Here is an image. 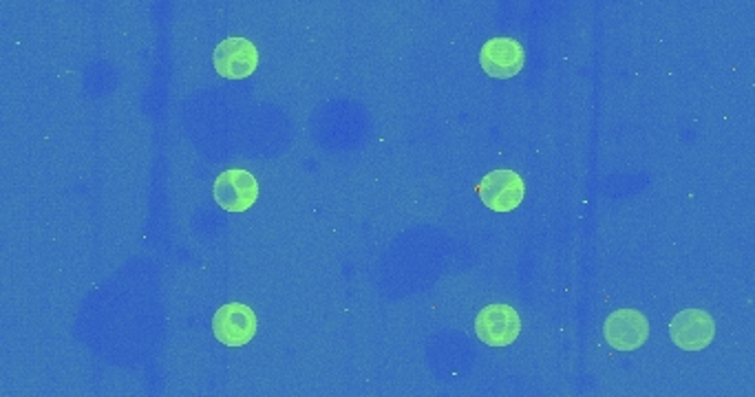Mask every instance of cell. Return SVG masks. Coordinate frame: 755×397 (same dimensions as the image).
Returning <instances> with one entry per match:
<instances>
[{
  "mask_svg": "<svg viewBox=\"0 0 755 397\" xmlns=\"http://www.w3.org/2000/svg\"><path fill=\"white\" fill-rule=\"evenodd\" d=\"M671 343L683 351H703L714 343V318L703 309H685L669 322Z\"/></svg>",
  "mask_w": 755,
  "mask_h": 397,
  "instance_id": "obj_1",
  "label": "cell"
},
{
  "mask_svg": "<svg viewBox=\"0 0 755 397\" xmlns=\"http://www.w3.org/2000/svg\"><path fill=\"white\" fill-rule=\"evenodd\" d=\"M215 338L226 347H244L256 334V316L248 305L228 302L213 318Z\"/></svg>",
  "mask_w": 755,
  "mask_h": 397,
  "instance_id": "obj_2",
  "label": "cell"
},
{
  "mask_svg": "<svg viewBox=\"0 0 755 397\" xmlns=\"http://www.w3.org/2000/svg\"><path fill=\"white\" fill-rule=\"evenodd\" d=\"M478 338L489 347H508L521 331L519 314L508 305H489L475 318Z\"/></svg>",
  "mask_w": 755,
  "mask_h": 397,
  "instance_id": "obj_3",
  "label": "cell"
},
{
  "mask_svg": "<svg viewBox=\"0 0 755 397\" xmlns=\"http://www.w3.org/2000/svg\"><path fill=\"white\" fill-rule=\"evenodd\" d=\"M523 62H526L523 47L514 38L506 36L491 38L489 42H484L480 51V64L484 73L498 80L514 78L523 69Z\"/></svg>",
  "mask_w": 755,
  "mask_h": 397,
  "instance_id": "obj_4",
  "label": "cell"
},
{
  "mask_svg": "<svg viewBox=\"0 0 755 397\" xmlns=\"http://www.w3.org/2000/svg\"><path fill=\"white\" fill-rule=\"evenodd\" d=\"M258 67V51L248 38H228L215 49V69L226 80L251 78Z\"/></svg>",
  "mask_w": 755,
  "mask_h": 397,
  "instance_id": "obj_5",
  "label": "cell"
},
{
  "mask_svg": "<svg viewBox=\"0 0 755 397\" xmlns=\"http://www.w3.org/2000/svg\"><path fill=\"white\" fill-rule=\"evenodd\" d=\"M258 199V183L248 170H226L215 181V201L226 212H246Z\"/></svg>",
  "mask_w": 755,
  "mask_h": 397,
  "instance_id": "obj_6",
  "label": "cell"
},
{
  "mask_svg": "<svg viewBox=\"0 0 755 397\" xmlns=\"http://www.w3.org/2000/svg\"><path fill=\"white\" fill-rule=\"evenodd\" d=\"M526 197L523 179L512 170H496L480 183V199L493 212H510Z\"/></svg>",
  "mask_w": 755,
  "mask_h": 397,
  "instance_id": "obj_7",
  "label": "cell"
},
{
  "mask_svg": "<svg viewBox=\"0 0 755 397\" xmlns=\"http://www.w3.org/2000/svg\"><path fill=\"white\" fill-rule=\"evenodd\" d=\"M604 334L608 345L617 351H634L649 338V322L636 309H619L606 320Z\"/></svg>",
  "mask_w": 755,
  "mask_h": 397,
  "instance_id": "obj_8",
  "label": "cell"
}]
</instances>
